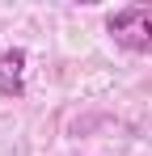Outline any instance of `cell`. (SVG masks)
I'll use <instances>...</instances> for the list:
<instances>
[{
  "label": "cell",
  "instance_id": "obj_2",
  "mask_svg": "<svg viewBox=\"0 0 152 156\" xmlns=\"http://www.w3.org/2000/svg\"><path fill=\"white\" fill-rule=\"evenodd\" d=\"M0 97H25V51L21 47L0 51Z\"/></svg>",
  "mask_w": 152,
  "mask_h": 156
},
{
  "label": "cell",
  "instance_id": "obj_1",
  "mask_svg": "<svg viewBox=\"0 0 152 156\" xmlns=\"http://www.w3.org/2000/svg\"><path fill=\"white\" fill-rule=\"evenodd\" d=\"M106 34L131 55H152V4H123L106 17Z\"/></svg>",
  "mask_w": 152,
  "mask_h": 156
}]
</instances>
